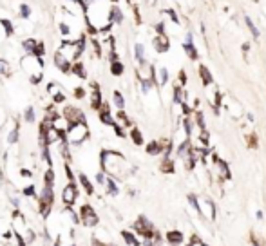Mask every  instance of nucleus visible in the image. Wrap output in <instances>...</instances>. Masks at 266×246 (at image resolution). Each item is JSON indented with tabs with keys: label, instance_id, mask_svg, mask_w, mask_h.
Returning <instances> with one entry per match:
<instances>
[{
	"label": "nucleus",
	"instance_id": "nucleus-1",
	"mask_svg": "<svg viewBox=\"0 0 266 246\" xmlns=\"http://www.w3.org/2000/svg\"><path fill=\"white\" fill-rule=\"evenodd\" d=\"M87 134H89V129H87L85 121H78V123L69 125L67 136H69V141H71V143H74V145L82 143L83 140L87 138Z\"/></svg>",
	"mask_w": 266,
	"mask_h": 246
},
{
	"label": "nucleus",
	"instance_id": "nucleus-2",
	"mask_svg": "<svg viewBox=\"0 0 266 246\" xmlns=\"http://www.w3.org/2000/svg\"><path fill=\"white\" fill-rule=\"evenodd\" d=\"M154 47L158 53H167L168 47H170V40L165 33H158V36L154 38Z\"/></svg>",
	"mask_w": 266,
	"mask_h": 246
},
{
	"label": "nucleus",
	"instance_id": "nucleus-3",
	"mask_svg": "<svg viewBox=\"0 0 266 246\" xmlns=\"http://www.w3.org/2000/svg\"><path fill=\"white\" fill-rule=\"evenodd\" d=\"M74 197H76V184H69V186L65 188V192H63V201H65L67 205H71V203L74 201Z\"/></svg>",
	"mask_w": 266,
	"mask_h": 246
},
{
	"label": "nucleus",
	"instance_id": "nucleus-4",
	"mask_svg": "<svg viewBox=\"0 0 266 246\" xmlns=\"http://www.w3.org/2000/svg\"><path fill=\"white\" fill-rule=\"evenodd\" d=\"M111 22H112V24H122L123 22L122 9L116 7V6H111Z\"/></svg>",
	"mask_w": 266,
	"mask_h": 246
},
{
	"label": "nucleus",
	"instance_id": "nucleus-5",
	"mask_svg": "<svg viewBox=\"0 0 266 246\" xmlns=\"http://www.w3.org/2000/svg\"><path fill=\"white\" fill-rule=\"evenodd\" d=\"M123 71H125V67H123V63L118 60V58H116V60H111V73H112L114 76L123 74Z\"/></svg>",
	"mask_w": 266,
	"mask_h": 246
},
{
	"label": "nucleus",
	"instance_id": "nucleus-6",
	"mask_svg": "<svg viewBox=\"0 0 266 246\" xmlns=\"http://www.w3.org/2000/svg\"><path fill=\"white\" fill-rule=\"evenodd\" d=\"M167 239L172 244H179V243H183V233H179V232H168L167 233Z\"/></svg>",
	"mask_w": 266,
	"mask_h": 246
},
{
	"label": "nucleus",
	"instance_id": "nucleus-7",
	"mask_svg": "<svg viewBox=\"0 0 266 246\" xmlns=\"http://www.w3.org/2000/svg\"><path fill=\"white\" fill-rule=\"evenodd\" d=\"M183 49L186 51V54H188L192 60H197V49L194 47V43H192V42H186V43L183 45Z\"/></svg>",
	"mask_w": 266,
	"mask_h": 246
},
{
	"label": "nucleus",
	"instance_id": "nucleus-8",
	"mask_svg": "<svg viewBox=\"0 0 266 246\" xmlns=\"http://www.w3.org/2000/svg\"><path fill=\"white\" fill-rule=\"evenodd\" d=\"M199 74H201L205 85H210V83H212V74L208 73V69H206L205 65H199Z\"/></svg>",
	"mask_w": 266,
	"mask_h": 246
},
{
	"label": "nucleus",
	"instance_id": "nucleus-9",
	"mask_svg": "<svg viewBox=\"0 0 266 246\" xmlns=\"http://www.w3.org/2000/svg\"><path fill=\"white\" fill-rule=\"evenodd\" d=\"M83 214H85V225H96V215L92 214L91 208H83Z\"/></svg>",
	"mask_w": 266,
	"mask_h": 246
},
{
	"label": "nucleus",
	"instance_id": "nucleus-10",
	"mask_svg": "<svg viewBox=\"0 0 266 246\" xmlns=\"http://www.w3.org/2000/svg\"><path fill=\"white\" fill-rule=\"evenodd\" d=\"M35 45H36V40H33V38H27V40L22 42V47H24V51H25L27 54H31V53H33Z\"/></svg>",
	"mask_w": 266,
	"mask_h": 246
},
{
	"label": "nucleus",
	"instance_id": "nucleus-11",
	"mask_svg": "<svg viewBox=\"0 0 266 246\" xmlns=\"http://www.w3.org/2000/svg\"><path fill=\"white\" fill-rule=\"evenodd\" d=\"M134 53H136V60L140 62V63H145V49H143L141 43H138L134 47Z\"/></svg>",
	"mask_w": 266,
	"mask_h": 246
},
{
	"label": "nucleus",
	"instance_id": "nucleus-12",
	"mask_svg": "<svg viewBox=\"0 0 266 246\" xmlns=\"http://www.w3.org/2000/svg\"><path fill=\"white\" fill-rule=\"evenodd\" d=\"M163 150V147L158 143V141H152V143H148V147H147V152L148 154H159Z\"/></svg>",
	"mask_w": 266,
	"mask_h": 246
},
{
	"label": "nucleus",
	"instance_id": "nucleus-13",
	"mask_svg": "<svg viewBox=\"0 0 266 246\" xmlns=\"http://www.w3.org/2000/svg\"><path fill=\"white\" fill-rule=\"evenodd\" d=\"M18 11H20V17H22V18H29V17H31V7H29L27 4H24V2L18 6Z\"/></svg>",
	"mask_w": 266,
	"mask_h": 246
},
{
	"label": "nucleus",
	"instance_id": "nucleus-14",
	"mask_svg": "<svg viewBox=\"0 0 266 246\" xmlns=\"http://www.w3.org/2000/svg\"><path fill=\"white\" fill-rule=\"evenodd\" d=\"M71 25H67L65 22H60V33H62V36L63 38H69V35H71Z\"/></svg>",
	"mask_w": 266,
	"mask_h": 246
},
{
	"label": "nucleus",
	"instance_id": "nucleus-15",
	"mask_svg": "<svg viewBox=\"0 0 266 246\" xmlns=\"http://www.w3.org/2000/svg\"><path fill=\"white\" fill-rule=\"evenodd\" d=\"M80 181H82V184L85 186V190H87L89 194H92V184H91V181L87 179V176H85V174H80Z\"/></svg>",
	"mask_w": 266,
	"mask_h": 246
},
{
	"label": "nucleus",
	"instance_id": "nucleus-16",
	"mask_svg": "<svg viewBox=\"0 0 266 246\" xmlns=\"http://www.w3.org/2000/svg\"><path fill=\"white\" fill-rule=\"evenodd\" d=\"M161 170H163V172H174V163L167 158V159L163 161V165H161Z\"/></svg>",
	"mask_w": 266,
	"mask_h": 246
},
{
	"label": "nucleus",
	"instance_id": "nucleus-17",
	"mask_svg": "<svg viewBox=\"0 0 266 246\" xmlns=\"http://www.w3.org/2000/svg\"><path fill=\"white\" fill-rule=\"evenodd\" d=\"M130 134H132V140H134V143H136V145H141V143H143V138H141V134H140V130H138V129H134Z\"/></svg>",
	"mask_w": 266,
	"mask_h": 246
},
{
	"label": "nucleus",
	"instance_id": "nucleus-18",
	"mask_svg": "<svg viewBox=\"0 0 266 246\" xmlns=\"http://www.w3.org/2000/svg\"><path fill=\"white\" fill-rule=\"evenodd\" d=\"M114 103H116V107H118V109H123V105H125V103H123L122 92H118V91L114 92Z\"/></svg>",
	"mask_w": 266,
	"mask_h": 246
},
{
	"label": "nucleus",
	"instance_id": "nucleus-19",
	"mask_svg": "<svg viewBox=\"0 0 266 246\" xmlns=\"http://www.w3.org/2000/svg\"><path fill=\"white\" fill-rule=\"evenodd\" d=\"M246 24H248V27H250V33H252L255 38H259V31H257V27L253 25V22L250 20V18H246Z\"/></svg>",
	"mask_w": 266,
	"mask_h": 246
},
{
	"label": "nucleus",
	"instance_id": "nucleus-20",
	"mask_svg": "<svg viewBox=\"0 0 266 246\" xmlns=\"http://www.w3.org/2000/svg\"><path fill=\"white\" fill-rule=\"evenodd\" d=\"M167 78H168V71L167 69H161L159 71V85H165L167 83Z\"/></svg>",
	"mask_w": 266,
	"mask_h": 246
},
{
	"label": "nucleus",
	"instance_id": "nucleus-21",
	"mask_svg": "<svg viewBox=\"0 0 266 246\" xmlns=\"http://www.w3.org/2000/svg\"><path fill=\"white\" fill-rule=\"evenodd\" d=\"M105 183H107V186H109V192H111V194H118V188H116V184H114L112 179H105Z\"/></svg>",
	"mask_w": 266,
	"mask_h": 246
},
{
	"label": "nucleus",
	"instance_id": "nucleus-22",
	"mask_svg": "<svg viewBox=\"0 0 266 246\" xmlns=\"http://www.w3.org/2000/svg\"><path fill=\"white\" fill-rule=\"evenodd\" d=\"M123 237L127 239V243H130V244H138V241H136V239H134L129 232H123Z\"/></svg>",
	"mask_w": 266,
	"mask_h": 246
},
{
	"label": "nucleus",
	"instance_id": "nucleus-23",
	"mask_svg": "<svg viewBox=\"0 0 266 246\" xmlns=\"http://www.w3.org/2000/svg\"><path fill=\"white\" fill-rule=\"evenodd\" d=\"M248 145H250L252 148H255V147H257V138H255L253 134H252V136H248Z\"/></svg>",
	"mask_w": 266,
	"mask_h": 246
},
{
	"label": "nucleus",
	"instance_id": "nucleus-24",
	"mask_svg": "<svg viewBox=\"0 0 266 246\" xmlns=\"http://www.w3.org/2000/svg\"><path fill=\"white\" fill-rule=\"evenodd\" d=\"M25 120H27V121H33V120H35V112H33V109H27V112H25Z\"/></svg>",
	"mask_w": 266,
	"mask_h": 246
},
{
	"label": "nucleus",
	"instance_id": "nucleus-25",
	"mask_svg": "<svg viewBox=\"0 0 266 246\" xmlns=\"http://www.w3.org/2000/svg\"><path fill=\"white\" fill-rule=\"evenodd\" d=\"M167 13H168V17H170V20H172V22H179V18H178V15H176V11H172V9H168Z\"/></svg>",
	"mask_w": 266,
	"mask_h": 246
},
{
	"label": "nucleus",
	"instance_id": "nucleus-26",
	"mask_svg": "<svg viewBox=\"0 0 266 246\" xmlns=\"http://www.w3.org/2000/svg\"><path fill=\"white\" fill-rule=\"evenodd\" d=\"M6 71H7V63L4 60H0V74H4Z\"/></svg>",
	"mask_w": 266,
	"mask_h": 246
},
{
	"label": "nucleus",
	"instance_id": "nucleus-27",
	"mask_svg": "<svg viewBox=\"0 0 266 246\" xmlns=\"http://www.w3.org/2000/svg\"><path fill=\"white\" fill-rule=\"evenodd\" d=\"M179 82H181V83H186V74H185V71H181V73H179Z\"/></svg>",
	"mask_w": 266,
	"mask_h": 246
},
{
	"label": "nucleus",
	"instance_id": "nucleus-28",
	"mask_svg": "<svg viewBox=\"0 0 266 246\" xmlns=\"http://www.w3.org/2000/svg\"><path fill=\"white\" fill-rule=\"evenodd\" d=\"M96 179H98V183H105V176H103V174H98Z\"/></svg>",
	"mask_w": 266,
	"mask_h": 246
},
{
	"label": "nucleus",
	"instance_id": "nucleus-29",
	"mask_svg": "<svg viewBox=\"0 0 266 246\" xmlns=\"http://www.w3.org/2000/svg\"><path fill=\"white\" fill-rule=\"evenodd\" d=\"M56 246H60V244H56Z\"/></svg>",
	"mask_w": 266,
	"mask_h": 246
}]
</instances>
